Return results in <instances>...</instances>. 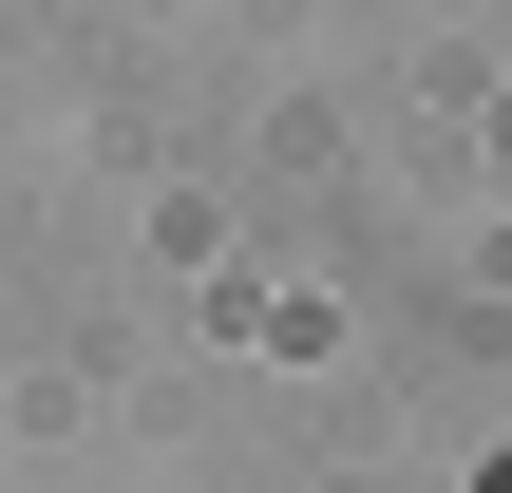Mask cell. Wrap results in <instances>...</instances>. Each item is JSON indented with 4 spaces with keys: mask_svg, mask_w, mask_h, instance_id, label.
I'll use <instances>...</instances> for the list:
<instances>
[{
    "mask_svg": "<svg viewBox=\"0 0 512 493\" xmlns=\"http://www.w3.org/2000/svg\"><path fill=\"white\" fill-rule=\"evenodd\" d=\"M494 493H512V475H494Z\"/></svg>",
    "mask_w": 512,
    "mask_h": 493,
    "instance_id": "cell-1",
    "label": "cell"
}]
</instances>
